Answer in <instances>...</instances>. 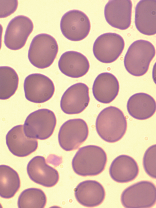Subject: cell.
<instances>
[{"instance_id":"obj_1","label":"cell","mask_w":156,"mask_h":208,"mask_svg":"<svg viewBox=\"0 0 156 208\" xmlns=\"http://www.w3.org/2000/svg\"><path fill=\"white\" fill-rule=\"evenodd\" d=\"M95 126L98 134L103 140L109 143H114L124 135L127 122L121 110L110 106L100 112L96 118Z\"/></svg>"},{"instance_id":"obj_2","label":"cell","mask_w":156,"mask_h":208,"mask_svg":"<svg viewBox=\"0 0 156 208\" xmlns=\"http://www.w3.org/2000/svg\"><path fill=\"white\" fill-rule=\"evenodd\" d=\"M107 156L101 147L89 145L80 148L72 162L74 172L82 176H94L101 173L107 162Z\"/></svg>"},{"instance_id":"obj_3","label":"cell","mask_w":156,"mask_h":208,"mask_svg":"<svg viewBox=\"0 0 156 208\" xmlns=\"http://www.w3.org/2000/svg\"><path fill=\"white\" fill-rule=\"evenodd\" d=\"M155 54V48L151 42L143 40L136 41L130 46L125 56V68L133 76H142L148 70Z\"/></svg>"},{"instance_id":"obj_4","label":"cell","mask_w":156,"mask_h":208,"mask_svg":"<svg viewBox=\"0 0 156 208\" xmlns=\"http://www.w3.org/2000/svg\"><path fill=\"white\" fill-rule=\"evenodd\" d=\"M58 50L57 41L50 34L42 33L35 36L30 43L28 58L30 63L40 69L51 66Z\"/></svg>"},{"instance_id":"obj_5","label":"cell","mask_w":156,"mask_h":208,"mask_svg":"<svg viewBox=\"0 0 156 208\" xmlns=\"http://www.w3.org/2000/svg\"><path fill=\"white\" fill-rule=\"evenodd\" d=\"M56 124V116L52 111L39 109L27 117L23 126V131L28 138L45 140L52 135Z\"/></svg>"},{"instance_id":"obj_6","label":"cell","mask_w":156,"mask_h":208,"mask_svg":"<svg viewBox=\"0 0 156 208\" xmlns=\"http://www.w3.org/2000/svg\"><path fill=\"white\" fill-rule=\"evenodd\" d=\"M121 201L125 208H151L156 203L155 186L152 182L147 181L136 183L123 191Z\"/></svg>"},{"instance_id":"obj_7","label":"cell","mask_w":156,"mask_h":208,"mask_svg":"<svg viewBox=\"0 0 156 208\" xmlns=\"http://www.w3.org/2000/svg\"><path fill=\"white\" fill-rule=\"evenodd\" d=\"M61 31L64 36L72 41H79L89 34L91 28L90 19L82 11L76 9L69 11L62 17Z\"/></svg>"},{"instance_id":"obj_8","label":"cell","mask_w":156,"mask_h":208,"mask_svg":"<svg viewBox=\"0 0 156 208\" xmlns=\"http://www.w3.org/2000/svg\"><path fill=\"white\" fill-rule=\"evenodd\" d=\"M88 133L87 125L84 120L80 118L69 120L59 129V144L66 151L76 150L86 140Z\"/></svg>"},{"instance_id":"obj_9","label":"cell","mask_w":156,"mask_h":208,"mask_svg":"<svg viewBox=\"0 0 156 208\" xmlns=\"http://www.w3.org/2000/svg\"><path fill=\"white\" fill-rule=\"evenodd\" d=\"M125 46L123 38L115 33H108L99 36L93 46V52L96 59L105 63L116 60L122 54Z\"/></svg>"},{"instance_id":"obj_10","label":"cell","mask_w":156,"mask_h":208,"mask_svg":"<svg viewBox=\"0 0 156 208\" xmlns=\"http://www.w3.org/2000/svg\"><path fill=\"white\" fill-rule=\"evenodd\" d=\"M23 86L27 99L36 103H42L48 100L55 91L52 80L40 73H33L27 76L25 79Z\"/></svg>"},{"instance_id":"obj_11","label":"cell","mask_w":156,"mask_h":208,"mask_svg":"<svg viewBox=\"0 0 156 208\" xmlns=\"http://www.w3.org/2000/svg\"><path fill=\"white\" fill-rule=\"evenodd\" d=\"M34 24L28 17L19 15L9 22L6 30L4 42L6 46L12 50H17L25 45L32 32Z\"/></svg>"},{"instance_id":"obj_12","label":"cell","mask_w":156,"mask_h":208,"mask_svg":"<svg viewBox=\"0 0 156 208\" xmlns=\"http://www.w3.org/2000/svg\"><path fill=\"white\" fill-rule=\"evenodd\" d=\"M90 100L88 86L85 83H78L69 87L64 93L60 107L66 114H78L87 107Z\"/></svg>"},{"instance_id":"obj_13","label":"cell","mask_w":156,"mask_h":208,"mask_svg":"<svg viewBox=\"0 0 156 208\" xmlns=\"http://www.w3.org/2000/svg\"><path fill=\"white\" fill-rule=\"evenodd\" d=\"M132 7V2L130 0L109 1L104 9L106 21L114 28L127 29L131 24Z\"/></svg>"},{"instance_id":"obj_14","label":"cell","mask_w":156,"mask_h":208,"mask_svg":"<svg viewBox=\"0 0 156 208\" xmlns=\"http://www.w3.org/2000/svg\"><path fill=\"white\" fill-rule=\"evenodd\" d=\"M27 170L32 181L45 187H52L59 180L57 171L48 165L42 156H37L32 158L27 164Z\"/></svg>"},{"instance_id":"obj_15","label":"cell","mask_w":156,"mask_h":208,"mask_svg":"<svg viewBox=\"0 0 156 208\" xmlns=\"http://www.w3.org/2000/svg\"><path fill=\"white\" fill-rule=\"evenodd\" d=\"M135 24L141 33L148 36L156 33V0H142L137 4Z\"/></svg>"},{"instance_id":"obj_16","label":"cell","mask_w":156,"mask_h":208,"mask_svg":"<svg viewBox=\"0 0 156 208\" xmlns=\"http://www.w3.org/2000/svg\"><path fill=\"white\" fill-rule=\"evenodd\" d=\"M6 141L10 151L20 157L30 155L37 150L38 146L37 140L25 136L22 125L16 126L12 129L6 135Z\"/></svg>"},{"instance_id":"obj_17","label":"cell","mask_w":156,"mask_h":208,"mask_svg":"<svg viewBox=\"0 0 156 208\" xmlns=\"http://www.w3.org/2000/svg\"><path fill=\"white\" fill-rule=\"evenodd\" d=\"M77 201L83 206L92 207L101 204L105 198V192L98 182L87 180L80 183L74 190Z\"/></svg>"},{"instance_id":"obj_18","label":"cell","mask_w":156,"mask_h":208,"mask_svg":"<svg viewBox=\"0 0 156 208\" xmlns=\"http://www.w3.org/2000/svg\"><path fill=\"white\" fill-rule=\"evenodd\" d=\"M87 57L81 53L73 51L64 53L58 62L60 70L66 76L78 78L86 75L90 68Z\"/></svg>"},{"instance_id":"obj_19","label":"cell","mask_w":156,"mask_h":208,"mask_svg":"<svg viewBox=\"0 0 156 208\" xmlns=\"http://www.w3.org/2000/svg\"><path fill=\"white\" fill-rule=\"evenodd\" d=\"M119 89V81L112 73L105 72L99 74L95 79L92 87L95 99L104 104L113 101L118 94Z\"/></svg>"},{"instance_id":"obj_20","label":"cell","mask_w":156,"mask_h":208,"mask_svg":"<svg viewBox=\"0 0 156 208\" xmlns=\"http://www.w3.org/2000/svg\"><path fill=\"white\" fill-rule=\"evenodd\" d=\"M109 171L114 181L118 183H125L136 178L139 174V168L133 158L127 155H121L113 160Z\"/></svg>"},{"instance_id":"obj_21","label":"cell","mask_w":156,"mask_h":208,"mask_svg":"<svg viewBox=\"0 0 156 208\" xmlns=\"http://www.w3.org/2000/svg\"><path fill=\"white\" fill-rule=\"evenodd\" d=\"M156 108L154 98L144 93H136L131 96L127 104L129 115L139 120H144L151 117L155 112Z\"/></svg>"},{"instance_id":"obj_22","label":"cell","mask_w":156,"mask_h":208,"mask_svg":"<svg viewBox=\"0 0 156 208\" xmlns=\"http://www.w3.org/2000/svg\"><path fill=\"white\" fill-rule=\"evenodd\" d=\"M20 186L17 172L10 166L0 165V196L4 199L13 197Z\"/></svg>"},{"instance_id":"obj_23","label":"cell","mask_w":156,"mask_h":208,"mask_svg":"<svg viewBox=\"0 0 156 208\" xmlns=\"http://www.w3.org/2000/svg\"><path fill=\"white\" fill-rule=\"evenodd\" d=\"M18 76L12 68L0 66V99L6 100L13 96L18 86Z\"/></svg>"},{"instance_id":"obj_24","label":"cell","mask_w":156,"mask_h":208,"mask_svg":"<svg viewBox=\"0 0 156 208\" xmlns=\"http://www.w3.org/2000/svg\"><path fill=\"white\" fill-rule=\"evenodd\" d=\"M47 198L44 192L37 188H30L23 190L18 199L20 208H43L46 205Z\"/></svg>"},{"instance_id":"obj_25","label":"cell","mask_w":156,"mask_h":208,"mask_svg":"<svg viewBox=\"0 0 156 208\" xmlns=\"http://www.w3.org/2000/svg\"><path fill=\"white\" fill-rule=\"evenodd\" d=\"M156 145H152L146 151L144 156L143 164L146 173L151 177L156 178Z\"/></svg>"},{"instance_id":"obj_26","label":"cell","mask_w":156,"mask_h":208,"mask_svg":"<svg viewBox=\"0 0 156 208\" xmlns=\"http://www.w3.org/2000/svg\"><path fill=\"white\" fill-rule=\"evenodd\" d=\"M18 5L17 0H0V18H6L13 13Z\"/></svg>"},{"instance_id":"obj_27","label":"cell","mask_w":156,"mask_h":208,"mask_svg":"<svg viewBox=\"0 0 156 208\" xmlns=\"http://www.w3.org/2000/svg\"><path fill=\"white\" fill-rule=\"evenodd\" d=\"M3 30L2 26V25L0 24V50L2 47V37Z\"/></svg>"},{"instance_id":"obj_28","label":"cell","mask_w":156,"mask_h":208,"mask_svg":"<svg viewBox=\"0 0 156 208\" xmlns=\"http://www.w3.org/2000/svg\"><path fill=\"white\" fill-rule=\"evenodd\" d=\"M2 206L1 205V203H0V208H2Z\"/></svg>"}]
</instances>
